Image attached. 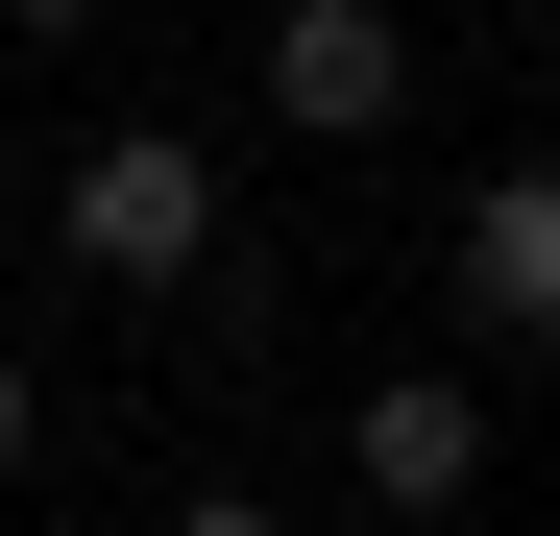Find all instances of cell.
I'll list each match as a JSON object with an SVG mask.
<instances>
[{
  "mask_svg": "<svg viewBox=\"0 0 560 536\" xmlns=\"http://www.w3.org/2000/svg\"><path fill=\"white\" fill-rule=\"evenodd\" d=\"M49 244L98 268V293H196V268H220V147L196 123H98L49 171Z\"/></svg>",
  "mask_w": 560,
  "mask_h": 536,
  "instance_id": "cell-1",
  "label": "cell"
},
{
  "mask_svg": "<svg viewBox=\"0 0 560 536\" xmlns=\"http://www.w3.org/2000/svg\"><path fill=\"white\" fill-rule=\"evenodd\" d=\"M268 123H293V147H365V123H390L415 98V25H390V0H268Z\"/></svg>",
  "mask_w": 560,
  "mask_h": 536,
  "instance_id": "cell-2",
  "label": "cell"
},
{
  "mask_svg": "<svg viewBox=\"0 0 560 536\" xmlns=\"http://www.w3.org/2000/svg\"><path fill=\"white\" fill-rule=\"evenodd\" d=\"M341 464H365V512H463V488H488V391H463V366H390L341 415Z\"/></svg>",
  "mask_w": 560,
  "mask_h": 536,
  "instance_id": "cell-3",
  "label": "cell"
},
{
  "mask_svg": "<svg viewBox=\"0 0 560 536\" xmlns=\"http://www.w3.org/2000/svg\"><path fill=\"white\" fill-rule=\"evenodd\" d=\"M439 293L488 341H560V171H488V196L439 220Z\"/></svg>",
  "mask_w": 560,
  "mask_h": 536,
  "instance_id": "cell-4",
  "label": "cell"
},
{
  "mask_svg": "<svg viewBox=\"0 0 560 536\" xmlns=\"http://www.w3.org/2000/svg\"><path fill=\"white\" fill-rule=\"evenodd\" d=\"M171 536H293V512H268V488H171Z\"/></svg>",
  "mask_w": 560,
  "mask_h": 536,
  "instance_id": "cell-5",
  "label": "cell"
},
{
  "mask_svg": "<svg viewBox=\"0 0 560 536\" xmlns=\"http://www.w3.org/2000/svg\"><path fill=\"white\" fill-rule=\"evenodd\" d=\"M25 439H49V391H25V341H0V488H25Z\"/></svg>",
  "mask_w": 560,
  "mask_h": 536,
  "instance_id": "cell-6",
  "label": "cell"
},
{
  "mask_svg": "<svg viewBox=\"0 0 560 536\" xmlns=\"http://www.w3.org/2000/svg\"><path fill=\"white\" fill-rule=\"evenodd\" d=\"M0 25H98V0H0Z\"/></svg>",
  "mask_w": 560,
  "mask_h": 536,
  "instance_id": "cell-7",
  "label": "cell"
}]
</instances>
